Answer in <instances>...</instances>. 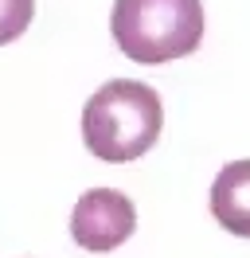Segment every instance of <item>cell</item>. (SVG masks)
I'll list each match as a JSON object with an SVG mask.
<instances>
[{
  "instance_id": "cell-4",
  "label": "cell",
  "mask_w": 250,
  "mask_h": 258,
  "mask_svg": "<svg viewBox=\"0 0 250 258\" xmlns=\"http://www.w3.org/2000/svg\"><path fill=\"white\" fill-rule=\"evenodd\" d=\"M211 215L223 231L250 239V161H231L211 184Z\"/></svg>"
},
{
  "instance_id": "cell-2",
  "label": "cell",
  "mask_w": 250,
  "mask_h": 258,
  "mask_svg": "<svg viewBox=\"0 0 250 258\" xmlns=\"http://www.w3.org/2000/svg\"><path fill=\"white\" fill-rule=\"evenodd\" d=\"M113 43L133 63L156 67L192 55L203 43L200 0H113L109 12Z\"/></svg>"
},
{
  "instance_id": "cell-1",
  "label": "cell",
  "mask_w": 250,
  "mask_h": 258,
  "mask_svg": "<svg viewBox=\"0 0 250 258\" xmlns=\"http://www.w3.org/2000/svg\"><path fill=\"white\" fill-rule=\"evenodd\" d=\"M164 125V106L153 86L137 79H113L98 86L82 106V141L98 161L125 164L145 157Z\"/></svg>"
},
{
  "instance_id": "cell-3",
  "label": "cell",
  "mask_w": 250,
  "mask_h": 258,
  "mask_svg": "<svg viewBox=\"0 0 250 258\" xmlns=\"http://www.w3.org/2000/svg\"><path fill=\"white\" fill-rule=\"evenodd\" d=\"M133 231H137V208L117 188H90L78 196L75 211H71V239L94 254L121 246Z\"/></svg>"
},
{
  "instance_id": "cell-5",
  "label": "cell",
  "mask_w": 250,
  "mask_h": 258,
  "mask_svg": "<svg viewBox=\"0 0 250 258\" xmlns=\"http://www.w3.org/2000/svg\"><path fill=\"white\" fill-rule=\"evenodd\" d=\"M35 16V0H0V47L28 32Z\"/></svg>"
}]
</instances>
